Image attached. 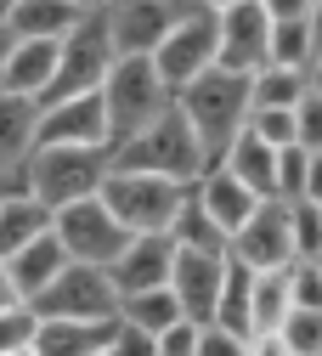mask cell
I'll return each mask as SVG.
<instances>
[{"label": "cell", "instance_id": "cell-1", "mask_svg": "<svg viewBox=\"0 0 322 356\" xmlns=\"http://www.w3.org/2000/svg\"><path fill=\"white\" fill-rule=\"evenodd\" d=\"M175 108L181 119L193 124V136L204 147V159L215 164L226 153V142L243 130L249 119V74H226V68H204L198 79H187L175 91Z\"/></svg>", "mask_w": 322, "mask_h": 356}, {"label": "cell", "instance_id": "cell-2", "mask_svg": "<svg viewBox=\"0 0 322 356\" xmlns=\"http://www.w3.org/2000/svg\"><path fill=\"white\" fill-rule=\"evenodd\" d=\"M97 97H102V113H108V147L130 142L142 124H153V119L175 102V91L159 79V68H153L147 51L113 57V68H108L102 85H97Z\"/></svg>", "mask_w": 322, "mask_h": 356}, {"label": "cell", "instance_id": "cell-3", "mask_svg": "<svg viewBox=\"0 0 322 356\" xmlns=\"http://www.w3.org/2000/svg\"><path fill=\"white\" fill-rule=\"evenodd\" d=\"M113 164L124 170H147V175H170V181H198V175L209 170L198 136H193V124L181 119V108L170 102L153 124H142L130 142L113 147Z\"/></svg>", "mask_w": 322, "mask_h": 356}, {"label": "cell", "instance_id": "cell-4", "mask_svg": "<svg viewBox=\"0 0 322 356\" xmlns=\"http://www.w3.org/2000/svg\"><path fill=\"white\" fill-rule=\"evenodd\" d=\"M113 153L108 147H34L23 164V187L45 204V209H63L74 198H90L102 187Z\"/></svg>", "mask_w": 322, "mask_h": 356}, {"label": "cell", "instance_id": "cell-5", "mask_svg": "<svg viewBox=\"0 0 322 356\" xmlns=\"http://www.w3.org/2000/svg\"><path fill=\"white\" fill-rule=\"evenodd\" d=\"M102 204L119 215L124 232H164L170 215L187 193V181H170V175H147V170H124V164H108L102 175Z\"/></svg>", "mask_w": 322, "mask_h": 356}, {"label": "cell", "instance_id": "cell-6", "mask_svg": "<svg viewBox=\"0 0 322 356\" xmlns=\"http://www.w3.org/2000/svg\"><path fill=\"white\" fill-rule=\"evenodd\" d=\"M113 40H108V23H102V12H85L63 40H57V74H51V85L34 97V108H45V102H57V97H79V91H97L102 85V74L113 68Z\"/></svg>", "mask_w": 322, "mask_h": 356}, {"label": "cell", "instance_id": "cell-7", "mask_svg": "<svg viewBox=\"0 0 322 356\" xmlns=\"http://www.w3.org/2000/svg\"><path fill=\"white\" fill-rule=\"evenodd\" d=\"M147 57H153V68H159V79L170 85V91H181L187 79H198L204 68H215V12L193 0V6L164 29V40Z\"/></svg>", "mask_w": 322, "mask_h": 356}, {"label": "cell", "instance_id": "cell-8", "mask_svg": "<svg viewBox=\"0 0 322 356\" xmlns=\"http://www.w3.org/2000/svg\"><path fill=\"white\" fill-rule=\"evenodd\" d=\"M51 232H57V243L68 249V260H85V266H108V260L124 249V238H130V232L119 227V215L102 204V193L51 209Z\"/></svg>", "mask_w": 322, "mask_h": 356}, {"label": "cell", "instance_id": "cell-9", "mask_svg": "<svg viewBox=\"0 0 322 356\" xmlns=\"http://www.w3.org/2000/svg\"><path fill=\"white\" fill-rule=\"evenodd\" d=\"M29 305H34V317H113V311H119V294H113V283H108V266L68 260Z\"/></svg>", "mask_w": 322, "mask_h": 356}, {"label": "cell", "instance_id": "cell-10", "mask_svg": "<svg viewBox=\"0 0 322 356\" xmlns=\"http://www.w3.org/2000/svg\"><path fill=\"white\" fill-rule=\"evenodd\" d=\"M266 40H271V12L260 0H238V6L215 12V68L226 74H255L266 63Z\"/></svg>", "mask_w": 322, "mask_h": 356}, {"label": "cell", "instance_id": "cell-11", "mask_svg": "<svg viewBox=\"0 0 322 356\" xmlns=\"http://www.w3.org/2000/svg\"><path fill=\"white\" fill-rule=\"evenodd\" d=\"M34 147H108V113L97 91L57 97L34 119ZM113 153V147H108Z\"/></svg>", "mask_w": 322, "mask_h": 356}, {"label": "cell", "instance_id": "cell-12", "mask_svg": "<svg viewBox=\"0 0 322 356\" xmlns=\"http://www.w3.org/2000/svg\"><path fill=\"white\" fill-rule=\"evenodd\" d=\"M193 0H108L102 6V23H108V40H113V51L130 57V51H153L164 29L187 12Z\"/></svg>", "mask_w": 322, "mask_h": 356}, {"label": "cell", "instance_id": "cell-13", "mask_svg": "<svg viewBox=\"0 0 322 356\" xmlns=\"http://www.w3.org/2000/svg\"><path fill=\"white\" fill-rule=\"evenodd\" d=\"M175 266V238L170 232H130L124 249L108 260V283L113 294H136V289H164Z\"/></svg>", "mask_w": 322, "mask_h": 356}, {"label": "cell", "instance_id": "cell-14", "mask_svg": "<svg viewBox=\"0 0 322 356\" xmlns=\"http://www.w3.org/2000/svg\"><path fill=\"white\" fill-rule=\"evenodd\" d=\"M226 254H238L243 266H283V260H294V249H289V204L283 198H260L255 209H249V220L226 238Z\"/></svg>", "mask_w": 322, "mask_h": 356}, {"label": "cell", "instance_id": "cell-15", "mask_svg": "<svg viewBox=\"0 0 322 356\" xmlns=\"http://www.w3.org/2000/svg\"><path fill=\"white\" fill-rule=\"evenodd\" d=\"M220 266H226V254L175 249V266H170V294H175V305H181V317H187V323H209V317H215Z\"/></svg>", "mask_w": 322, "mask_h": 356}, {"label": "cell", "instance_id": "cell-16", "mask_svg": "<svg viewBox=\"0 0 322 356\" xmlns=\"http://www.w3.org/2000/svg\"><path fill=\"white\" fill-rule=\"evenodd\" d=\"M113 328H119V311L113 317H40L29 350L34 356H102Z\"/></svg>", "mask_w": 322, "mask_h": 356}, {"label": "cell", "instance_id": "cell-17", "mask_svg": "<svg viewBox=\"0 0 322 356\" xmlns=\"http://www.w3.org/2000/svg\"><path fill=\"white\" fill-rule=\"evenodd\" d=\"M0 266H6V277H12L17 300H34V294H40V289H45V283H51L63 266H68V249L57 243V232H51V227H45V232H40V238H29L23 249H12Z\"/></svg>", "mask_w": 322, "mask_h": 356}, {"label": "cell", "instance_id": "cell-18", "mask_svg": "<svg viewBox=\"0 0 322 356\" xmlns=\"http://www.w3.org/2000/svg\"><path fill=\"white\" fill-rule=\"evenodd\" d=\"M215 164H220L226 175H238V181H243L255 198H277V147L260 142L255 130H238Z\"/></svg>", "mask_w": 322, "mask_h": 356}, {"label": "cell", "instance_id": "cell-19", "mask_svg": "<svg viewBox=\"0 0 322 356\" xmlns=\"http://www.w3.org/2000/svg\"><path fill=\"white\" fill-rule=\"evenodd\" d=\"M193 198L204 204V215L215 220V227H220L226 238H232V232L243 227V220H249V209L260 204V198H255V193L238 181V175H226L220 164H209V170L198 175V181H193Z\"/></svg>", "mask_w": 322, "mask_h": 356}, {"label": "cell", "instance_id": "cell-20", "mask_svg": "<svg viewBox=\"0 0 322 356\" xmlns=\"http://www.w3.org/2000/svg\"><path fill=\"white\" fill-rule=\"evenodd\" d=\"M57 74V40H12V57L0 68V91L12 97H40Z\"/></svg>", "mask_w": 322, "mask_h": 356}, {"label": "cell", "instance_id": "cell-21", "mask_svg": "<svg viewBox=\"0 0 322 356\" xmlns=\"http://www.w3.org/2000/svg\"><path fill=\"white\" fill-rule=\"evenodd\" d=\"M34 97H12L0 91V175H23L29 153H34Z\"/></svg>", "mask_w": 322, "mask_h": 356}, {"label": "cell", "instance_id": "cell-22", "mask_svg": "<svg viewBox=\"0 0 322 356\" xmlns=\"http://www.w3.org/2000/svg\"><path fill=\"white\" fill-rule=\"evenodd\" d=\"M79 17H85V12L68 6V0H17L12 17H6V29H12L17 40H63Z\"/></svg>", "mask_w": 322, "mask_h": 356}, {"label": "cell", "instance_id": "cell-23", "mask_svg": "<svg viewBox=\"0 0 322 356\" xmlns=\"http://www.w3.org/2000/svg\"><path fill=\"white\" fill-rule=\"evenodd\" d=\"M45 227H51V209H45L29 187L6 193V198H0V260H6L12 249H23L29 238H40Z\"/></svg>", "mask_w": 322, "mask_h": 356}, {"label": "cell", "instance_id": "cell-24", "mask_svg": "<svg viewBox=\"0 0 322 356\" xmlns=\"http://www.w3.org/2000/svg\"><path fill=\"white\" fill-rule=\"evenodd\" d=\"M289 317V260L283 266H260L249 277V334L277 328Z\"/></svg>", "mask_w": 322, "mask_h": 356}, {"label": "cell", "instance_id": "cell-25", "mask_svg": "<svg viewBox=\"0 0 322 356\" xmlns=\"http://www.w3.org/2000/svg\"><path fill=\"white\" fill-rule=\"evenodd\" d=\"M170 238H175V249H204V254H226V232L215 227V220L204 215V204L193 198V181H187V193H181V204H175V215H170V227H164Z\"/></svg>", "mask_w": 322, "mask_h": 356}, {"label": "cell", "instance_id": "cell-26", "mask_svg": "<svg viewBox=\"0 0 322 356\" xmlns=\"http://www.w3.org/2000/svg\"><path fill=\"white\" fill-rule=\"evenodd\" d=\"M249 277H255V266H243L238 254H226V266H220V294H215V317H209V323L232 328V334H243V339H249Z\"/></svg>", "mask_w": 322, "mask_h": 356}, {"label": "cell", "instance_id": "cell-27", "mask_svg": "<svg viewBox=\"0 0 322 356\" xmlns=\"http://www.w3.org/2000/svg\"><path fill=\"white\" fill-rule=\"evenodd\" d=\"M119 323H136V328H147V334H164L170 323H181V305L164 289H136V294H119Z\"/></svg>", "mask_w": 322, "mask_h": 356}, {"label": "cell", "instance_id": "cell-28", "mask_svg": "<svg viewBox=\"0 0 322 356\" xmlns=\"http://www.w3.org/2000/svg\"><path fill=\"white\" fill-rule=\"evenodd\" d=\"M305 97V74L300 68H277V63H260L249 74V108H294Z\"/></svg>", "mask_w": 322, "mask_h": 356}, {"label": "cell", "instance_id": "cell-29", "mask_svg": "<svg viewBox=\"0 0 322 356\" xmlns=\"http://www.w3.org/2000/svg\"><path fill=\"white\" fill-rule=\"evenodd\" d=\"M311 34H305V17H271V40H266V63L277 68H311Z\"/></svg>", "mask_w": 322, "mask_h": 356}, {"label": "cell", "instance_id": "cell-30", "mask_svg": "<svg viewBox=\"0 0 322 356\" xmlns=\"http://www.w3.org/2000/svg\"><path fill=\"white\" fill-rule=\"evenodd\" d=\"M289 249H294V260H311L322 249V209L311 198H294L289 204Z\"/></svg>", "mask_w": 322, "mask_h": 356}, {"label": "cell", "instance_id": "cell-31", "mask_svg": "<svg viewBox=\"0 0 322 356\" xmlns=\"http://www.w3.org/2000/svg\"><path fill=\"white\" fill-rule=\"evenodd\" d=\"M277 334L289 339V350H294V356H322V311L289 305V317L277 323Z\"/></svg>", "mask_w": 322, "mask_h": 356}, {"label": "cell", "instance_id": "cell-32", "mask_svg": "<svg viewBox=\"0 0 322 356\" xmlns=\"http://www.w3.org/2000/svg\"><path fill=\"white\" fill-rule=\"evenodd\" d=\"M243 130H255V136L271 142V147H289L294 142V108H249Z\"/></svg>", "mask_w": 322, "mask_h": 356}, {"label": "cell", "instance_id": "cell-33", "mask_svg": "<svg viewBox=\"0 0 322 356\" xmlns=\"http://www.w3.org/2000/svg\"><path fill=\"white\" fill-rule=\"evenodd\" d=\"M34 328H40L34 305H6V311H0V356L29 350V345H34Z\"/></svg>", "mask_w": 322, "mask_h": 356}, {"label": "cell", "instance_id": "cell-34", "mask_svg": "<svg viewBox=\"0 0 322 356\" xmlns=\"http://www.w3.org/2000/svg\"><path fill=\"white\" fill-rule=\"evenodd\" d=\"M289 305L322 311V266L316 260H289Z\"/></svg>", "mask_w": 322, "mask_h": 356}, {"label": "cell", "instance_id": "cell-35", "mask_svg": "<svg viewBox=\"0 0 322 356\" xmlns=\"http://www.w3.org/2000/svg\"><path fill=\"white\" fill-rule=\"evenodd\" d=\"M294 142L322 153V91H311V85H305V97L294 102Z\"/></svg>", "mask_w": 322, "mask_h": 356}, {"label": "cell", "instance_id": "cell-36", "mask_svg": "<svg viewBox=\"0 0 322 356\" xmlns=\"http://www.w3.org/2000/svg\"><path fill=\"white\" fill-rule=\"evenodd\" d=\"M300 193H305V147L289 142V147H277V198L294 204Z\"/></svg>", "mask_w": 322, "mask_h": 356}, {"label": "cell", "instance_id": "cell-37", "mask_svg": "<svg viewBox=\"0 0 322 356\" xmlns=\"http://www.w3.org/2000/svg\"><path fill=\"white\" fill-rule=\"evenodd\" d=\"M243 334L220 328V323H198V339H193V356H243Z\"/></svg>", "mask_w": 322, "mask_h": 356}, {"label": "cell", "instance_id": "cell-38", "mask_svg": "<svg viewBox=\"0 0 322 356\" xmlns=\"http://www.w3.org/2000/svg\"><path fill=\"white\" fill-rule=\"evenodd\" d=\"M193 339H198V323H170L164 334H153V356H193Z\"/></svg>", "mask_w": 322, "mask_h": 356}, {"label": "cell", "instance_id": "cell-39", "mask_svg": "<svg viewBox=\"0 0 322 356\" xmlns=\"http://www.w3.org/2000/svg\"><path fill=\"white\" fill-rule=\"evenodd\" d=\"M108 356H153V334L136 328V323H119L113 339H108Z\"/></svg>", "mask_w": 322, "mask_h": 356}, {"label": "cell", "instance_id": "cell-40", "mask_svg": "<svg viewBox=\"0 0 322 356\" xmlns=\"http://www.w3.org/2000/svg\"><path fill=\"white\" fill-rule=\"evenodd\" d=\"M243 356H294V350H289V339H283L277 328H260V334H249Z\"/></svg>", "mask_w": 322, "mask_h": 356}, {"label": "cell", "instance_id": "cell-41", "mask_svg": "<svg viewBox=\"0 0 322 356\" xmlns=\"http://www.w3.org/2000/svg\"><path fill=\"white\" fill-rule=\"evenodd\" d=\"M300 198L322 204V153H311V147H305V193Z\"/></svg>", "mask_w": 322, "mask_h": 356}, {"label": "cell", "instance_id": "cell-42", "mask_svg": "<svg viewBox=\"0 0 322 356\" xmlns=\"http://www.w3.org/2000/svg\"><path fill=\"white\" fill-rule=\"evenodd\" d=\"M260 6H266L271 17H305V12L316 6V0H260Z\"/></svg>", "mask_w": 322, "mask_h": 356}, {"label": "cell", "instance_id": "cell-43", "mask_svg": "<svg viewBox=\"0 0 322 356\" xmlns=\"http://www.w3.org/2000/svg\"><path fill=\"white\" fill-rule=\"evenodd\" d=\"M305 34H311V51L322 57V0H316V6L305 12Z\"/></svg>", "mask_w": 322, "mask_h": 356}, {"label": "cell", "instance_id": "cell-44", "mask_svg": "<svg viewBox=\"0 0 322 356\" xmlns=\"http://www.w3.org/2000/svg\"><path fill=\"white\" fill-rule=\"evenodd\" d=\"M6 305H29V300H17V289H12V277H6V266H0V311Z\"/></svg>", "mask_w": 322, "mask_h": 356}, {"label": "cell", "instance_id": "cell-45", "mask_svg": "<svg viewBox=\"0 0 322 356\" xmlns=\"http://www.w3.org/2000/svg\"><path fill=\"white\" fill-rule=\"evenodd\" d=\"M12 40H17V34H12L6 23H0V68H6V57H12Z\"/></svg>", "mask_w": 322, "mask_h": 356}, {"label": "cell", "instance_id": "cell-46", "mask_svg": "<svg viewBox=\"0 0 322 356\" xmlns=\"http://www.w3.org/2000/svg\"><path fill=\"white\" fill-rule=\"evenodd\" d=\"M305 85H311V91H322V57H311V68H305Z\"/></svg>", "mask_w": 322, "mask_h": 356}, {"label": "cell", "instance_id": "cell-47", "mask_svg": "<svg viewBox=\"0 0 322 356\" xmlns=\"http://www.w3.org/2000/svg\"><path fill=\"white\" fill-rule=\"evenodd\" d=\"M23 187V175H0V198H6V193H17Z\"/></svg>", "mask_w": 322, "mask_h": 356}, {"label": "cell", "instance_id": "cell-48", "mask_svg": "<svg viewBox=\"0 0 322 356\" xmlns=\"http://www.w3.org/2000/svg\"><path fill=\"white\" fill-rule=\"evenodd\" d=\"M68 6H79V12H102L108 0H68Z\"/></svg>", "mask_w": 322, "mask_h": 356}, {"label": "cell", "instance_id": "cell-49", "mask_svg": "<svg viewBox=\"0 0 322 356\" xmlns=\"http://www.w3.org/2000/svg\"><path fill=\"white\" fill-rule=\"evenodd\" d=\"M198 6H209V12H220V6H238V0H198Z\"/></svg>", "mask_w": 322, "mask_h": 356}, {"label": "cell", "instance_id": "cell-50", "mask_svg": "<svg viewBox=\"0 0 322 356\" xmlns=\"http://www.w3.org/2000/svg\"><path fill=\"white\" fill-rule=\"evenodd\" d=\"M12 6H17V0H0V23H6V17H12Z\"/></svg>", "mask_w": 322, "mask_h": 356}, {"label": "cell", "instance_id": "cell-51", "mask_svg": "<svg viewBox=\"0 0 322 356\" xmlns=\"http://www.w3.org/2000/svg\"><path fill=\"white\" fill-rule=\"evenodd\" d=\"M311 260H316V266H322V249H316V254H311Z\"/></svg>", "mask_w": 322, "mask_h": 356}, {"label": "cell", "instance_id": "cell-52", "mask_svg": "<svg viewBox=\"0 0 322 356\" xmlns=\"http://www.w3.org/2000/svg\"><path fill=\"white\" fill-rule=\"evenodd\" d=\"M12 356H34V350H12Z\"/></svg>", "mask_w": 322, "mask_h": 356}, {"label": "cell", "instance_id": "cell-53", "mask_svg": "<svg viewBox=\"0 0 322 356\" xmlns=\"http://www.w3.org/2000/svg\"><path fill=\"white\" fill-rule=\"evenodd\" d=\"M102 356H108V350H102Z\"/></svg>", "mask_w": 322, "mask_h": 356}]
</instances>
